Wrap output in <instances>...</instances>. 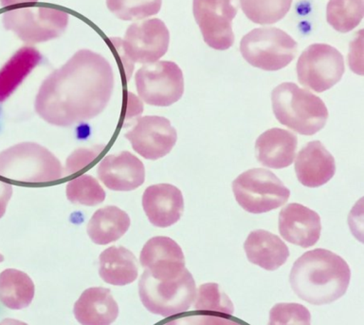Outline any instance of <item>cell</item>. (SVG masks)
Listing matches in <instances>:
<instances>
[{
	"mask_svg": "<svg viewBox=\"0 0 364 325\" xmlns=\"http://www.w3.org/2000/svg\"><path fill=\"white\" fill-rule=\"evenodd\" d=\"M114 83L109 62L101 54L81 50L44 80L34 108L48 124L70 127L104 111Z\"/></svg>",
	"mask_w": 364,
	"mask_h": 325,
	"instance_id": "1",
	"label": "cell"
},
{
	"mask_svg": "<svg viewBox=\"0 0 364 325\" xmlns=\"http://www.w3.org/2000/svg\"><path fill=\"white\" fill-rule=\"evenodd\" d=\"M351 279L348 264L331 251H307L293 264L289 282L303 301L313 305L332 304L346 294Z\"/></svg>",
	"mask_w": 364,
	"mask_h": 325,
	"instance_id": "2",
	"label": "cell"
},
{
	"mask_svg": "<svg viewBox=\"0 0 364 325\" xmlns=\"http://www.w3.org/2000/svg\"><path fill=\"white\" fill-rule=\"evenodd\" d=\"M272 103L276 119L301 135H314L323 130L328 119L323 100L294 83L277 86L272 91Z\"/></svg>",
	"mask_w": 364,
	"mask_h": 325,
	"instance_id": "3",
	"label": "cell"
},
{
	"mask_svg": "<svg viewBox=\"0 0 364 325\" xmlns=\"http://www.w3.org/2000/svg\"><path fill=\"white\" fill-rule=\"evenodd\" d=\"M0 176L26 184H46L64 177L59 160L36 143H20L0 153Z\"/></svg>",
	"mask_w": 364,
	"mask_h": 325,
	"instance_id": "4",
	"label": "cell"
},
{
	"mask_svg": "<svg viewBox=\"0 0 364 325\" xmlns=\"http://www.w3.org/2000/svg\"><path fill=\"white\" fill-rule=\"evenodd\" d=\"M109 40L121 56L127 79H130L135 63L151 64L167 53L170 33L162 20L153 19L130 25L124 40Z\"/></svg>",
	"mask_w": 364,
	"mask_h": 325,
	"instance_id": "5",
	"label": "cell"
},
{
	"mask_svg": "<svg viewBox=\"0 0 364 325\" xmlns=\"http://www.w3.org/2000/svg\"><path fill=\"white\" fill-rule=\"evenodd\" d=\"M139 295L149 312L168 318L186 312L195 301V279L189 270L173 278L155 279L144 270L139 282Z\"/></svg>",
	"mask_w": 364,
	"mask_h": 325,
	"instance_id": "6",
	"label": "cell"
},
{
	"mask_svg": "<svg viewBox=\"0 0 364 325\" xmlns=\"http://www.w3.org/2000/svg\"><path fill=\"white\" fill-rule=\"evenodd\" d=\"M298 44L286 31L274 27L250 31L241 39L243 58L253 67L267 71L286 68L297 53Z\"/></svg>",
	"mask_w": 364,
	"mask_h": 325,
	"instance_id": "7",
	"label": "cell"
},
{
	"mask_svg": "<svg viewBox=\"0 0 364 325\" xmlns=\"http://www.w3.org/2000/svg\"><path fill=\"white\" fill-rule=\"evenodd\" d=\"M235 200L247 212L267 213L289 201L290 190L272 171L252 168L233 180Z\"/></svg>",
	"mask_w": 364,
	"mask_h": 325,
	"instance_id": "8",
	"label": "cell"
},
{
	"mask_svg": "<svg viewBox=\"0 0 364 325\" xmlns=\"http://www.w3.org/2000/svg\"><path fill=\"white\" fill-rule=\"evenodd\" d=\"M67 11L48 7L19 8L6 11L3 25L23 42L36 44L61 36L68 27Z\"/></svg>",
	"mask_w": 364,
	"mask_h": 325,
	"instance_id": "9",
	"label": "cell"
},
{
	"mask_svg": "<svg viewBox=\"0 0 364 325\" xmlns=\"http://www.w3.org/2000/svg\"><path fill=\"white\" fill-rule=\"evenodd\" d=\"M135 82L139 97L146 104L156 107H169L184 93L183 73L171 61L144 66L136 71Z\"/></svg>",
	"mask_w": 364,
	"mask_h": 325,
	"instance_id": "10",
	"label": "cell"
},
{
	"mask_svg": "<svg viewBox=\"0 0 364 325\" xmlns=\"http://www.w3.org/2000/svg\"><path fill=\"white\" fill-rule=\"evenodd\" d=\"M346 66L343 54L327 44H312L299 57V83L316 93H323L343 78Z\"/></svg>",
	"mask_w": 364,
	"mask_h": 325,
	"instance_id": "11",
	"label": "cell"
},
{
	"mask_svg": "<svg viewBox=\"0 0 364 325\" xmlns=\"http://www.w3.org/2000/svg\"><path fill=\"white\" fill-rule=\"evenodd\" d=\"M193 16L205 43L218 51H226L235 43L232 20L237 14L236 0H193Z\"/></svg>",
	"mask_w": 364,
	"mask_h": 325,
	"instance_id": "12",
	"label": "cell"
},
{
	"mask_svg": "<svg viewBox=\"0 0 364 325\" xmlns=\"http://www.w3.org/2000/svg\"><path fill=\"white\" fill-rule=\"evenodd\" d=\"M133 150L147 160L166 156L175 147L178 133L170 120L161 116H144L125 134Z\"/></svg>",
	"mask_w": 364,
	"mask_h": 325,
	"instance_id": "13",
	"label": "cell"
},
{
	"mask_svg": "<svg viewBox=\"0 0 364 325\" xmlns=\"http://www.w3.org/2000/svg\"><path fill=\"white\" fill-rule=\"evenodd\" d=\"M321 217L301 204L287 205L279 214V232L290 244L309 248L321 237Z\"/></svg>",
	"mask_w": 364,
	"mask_h": 325,
	"instance_id": "14",
	"label": "cell"
},
{
	"mask_svg": "<svg viewBox=\"0 0 364 325\" xmlns=\"http://www.w3.org/2000/svg\"><path fill=\"white\" fill-rule=\"evenodd\" d=\"M141 267L153 278L178 276L187 269L181 247L169 237H154L142 247Z\"/></svg>",
	"mask_w": 364,
	"mask_h": 325,
	"instance_id": "15",
	"label": "cell"
},
{
	"mask_svg": "<svg viewBox=\"0 0 364 325\" xmlns=\"http://www.w3.org/2000/svg\"><path fill=\"white\" fill-rule=\"evenodd\" d=\"M97 174L102 184L114 191L134 190L145 181L144 164L128 151L105 156L100 162Z\"/></svg>",
	"mask_w": 364,
	"mask_h": 325,
	"instance_id": "16",
	"label": "cell"
},
{
	"mask_svg": "<svg viewBox=\"0 0 364 325\" xmlns=\"http://www.w3.org/2000/svg\"><path fill=\"white\" fill-rule=\"evenodd\" d=\"M142 207L151 224L158 227H169L181 218L183 196L181 190L173 185H150L142 195Z\"/></svg>",
	"mask_w": 364,
	"mask_h": 325,
	"instance_id": "17",
	"label": "cell"
},
{
	"mask_svg": "<svg viewBox=\"0 0 364 325\" xmlns=\"http://www.w3.org/2000/svg\"><path fill=\"white\" fill-rule=\"evenodd\" d=\"M295 172L299 182L304 187H318L334 177V157L320 141L309 142L298 153Z\"/></svg>",
	"mask_w": 364,
	"mask_h": 325,
	"instance_id": "18",
	"label": "cell"
},
{
	"mask_svg": "<svg viewBox=\"0 0 364 325\" xmlns=\"http://www.w3.org/2000/svg\"><path fill=\"white\" fill-rule=\"evenodd\" d=\"M297 145L294 133L283 128H270L256 140V158L264 167L281 170L292 165Z\"/></svg>",
	"mask_w": 364,
	"mask_h": 325,
	"instance_id": "19",
	"label": "cell"
},
{
	"mask_svg": "<svg viewBox=\"0 0 364 325\" xmlns=\"http://www.w3.org/2000/svg\"><path fill=\"white\" fill-rule=\"evenodd\" d=\"M74 316L82 325H111L119 315V306L109 289L91 287L75 302Z\"/></svg>",
	"mask_w": 364,
	"mask_h": 325,
	"instance_id": "20",
	"label": "cell"
},
{
	"mask_svg": "<svg viewBox=\"0 0 364 325\" xmlns=\"http://www.w3.org/2000/svg\"><path fill=\"white\" fill-rule=\"evenodd\" d=\"M247 258L252 264L274 271L286 264L289 257L287 245L275 234L264 229L252 231L244 244Z\"/></svg>",
	"mask_w": 364,
	"mask_h": 325,
	"instance_id": "21",
	"label": "cell"
},
{
	"mask_svg": "<svg viewBox=\"0 0 364 325\" xmlns=\"http://www.w3.org/2000/svg\"><path fill=\"white\" fill-rule=\"evenodd\" d=\"M100 277L111 285L132 284L138 277L136 257L125 247H111L100 255Z\"/></svg>",
	"mask_w": 364,
	"mask_h": 325,
	"instance_id": "22",
	"label": "cell"
},
{
	"mask_svg": "<svg viewBox=\"0 0 364 325\" xmlns=\"http://www.w3.org/2000/svg\"><path fill=\"white\" fill-rule=\"evenodd\" d=\"M130 227L127 212L115 205L97 210L87 225V234L94 244L105 245L118 241Z\"/></svg>",
	"mask_w": 364,
	"mask_h": 325,
	"instance_id": "23",
	"label": "cell"
},
{
	"mask_svg": "<svg viewBox=\"0 0 364 325\" xmlns=\"http://www.w3.org/2000/svg\"><path fill=\"white\" fill-rule=\"evenodd\" d=\"M41 61V53L36 48H19L0 70V103L8 99Z\"/></svg>",
	"mask_w": 364,
	"mask_h": 325,
	"instance_id": "24",
	"label": "cell"
},
{
	"mask_svg": "<svg viewBox=\"0 0 364 325\" xmlns=\"http://www.w3.org/2000/svg\"><path fill=\"white\" fill-rule=\"evenodd\" d=\"M36 287L31 277L22 271L6 269L0 273V301L13 310L28 307L34 298Z\"/></svg>",
	"mask_w": 364,
	"mask_h": 325,
	"instance_id": "25",
	"label": "cell"
},
{
	"mask_svg": "<svg viewBox=\"0 0 364 325\" xmlns=\"http://www.w3.org/2000/svg\"><path fill=\"white\" fill-rule=\"evenodd\" d=\"M363 0H329L326 19L340 33L354 30L363 19Z\"/></svg>",
	"mask_w": 364,
	"mask_h": 325,
	"instance_id": "26",
	"label": "cell"
},
{
	"mask_svg": "<svg viewBox=\"0 0 364 325\" xmlns=\"http://www.w3.org/2000/svg\"><path fill=\"white\" fill-rule=\"evenodd\" d=\"M292 0H240L242 11L255 24H274L283 19Z\"/></svg>",
	"mask_w": 364,
	"mask_h": 325,
	"instance_id": "27",
	"label": "cell"
},
{
	"mask_svg": "<svg viewBox=\"0 0 364 325\" xmlns=\"http://www.w3.org/2000/svg\"><path fill=\"white\" fill-rule=\"evenodd\" d=\"M67 198L73 204L94 205L102 204L105 199L104 188L99 182L90 175H81L68 182L65 188Z\"/></svg>",
	"mask_w": 364,
	"mask_h": 325,
	"instance_id": "28",
	"label": "cell"
},
{
	"mask_svg": "<svg viewBox=\"0 0 364 325\" xmlns=\"http://www.w3.org/2000/svg\"><path fill=\"white\" fill-rule=\"evenodd\" d=\"M161 4L162 0H107L108 10L127 21L155 16L161 11Z\"/></svg>",
	"mask_w": 364,
	"mask_h": 325,
	"instance_id": "29",
	"label": "cell"
},
{
	"mask_svg": "<svg viewBox=\"0 0 364 325\" xmlns=\"http://www.w3.org/2000/svg\"><path fill=\"white\" fill-rule=\"evenodd\" d=\"M195 309L232 316L235 307L227 294L218 284H204L196 295Z\"/></svg>",
	"mask_w": 364,
	"mask_h": 325,
	"instance_id": "30",
	"label": "cell"
},
{
	"mask_svg": "<svg viewBox=\"0 0 364 325\" xmlns=\"http://www.w3.org/2000/svg\"><path fill=\"white\" fill-rule=\"evenodd\" d=\"M269 325H311V315L304 305L282 302L270 310Z\"/></svg>",
	"mask_w": 364,
	"mask_h": 325,
	"instance_id": "31",
	"label": "cell"
},
{
	"mask_svg": "<svg viewBox=\"0 0 364 325\" xmlns=\"http://www.w3.org/2000/svg\"><path fill=\"white\" fill-rule=\"evenodd\" d=\"M105 150L104 145H95L93 148H79L71 153L65 161V176L73 175L80 170H85L88 165L94 162L97 157Z\"/></svg>",
	"mask_w": 364,
	"mask_h": 325,
	"instance_id": "32",
	"label": "cell"
},
{
	"mask_svg": "<svg viewBox=\"0 0 364 325\" xmlns=\"http://www.w3.org/2000/svg\"><path fill=\"white\" fill-rule=\"evenodd\" d=\"M233 321L213 315H192L168 321L164 325H232Z\"/></svg>",
	"mask_w": 364,
	"mask_h": 325,
	"instance_id": "33",
	"label": "cell"
},
{
	"mask_svg": "<svg viewBox=\"0 0 364 325\" xmlns=\"http://www.w3.org/2000/svg\"><path fill=\"white\" fill-rule=\"evenodd\" d=\"M13 195V187L9 182L0 181V219L4 216L6 208Z\"/></svg>",
	"mask_w": 364,
	"mask_h": 325,
	"instance_id": "34",
	"label": "cell"
},
{
	"mask_svg": "<svg viewBox=\"0 0 364 325\" xmlns=\"http://www.w3.org/2000/svg\"><path fill=\"white\" fill-rule=\"evenodd\" d=\"M37 1H38V0H0V4H1L2 7H7V6L24 4V3H33Z\"/></svg>",
	"mask_w": 364,
	"mask_h": 325,
	"instance_id": "35",
	"label": "cell"
},
{
	"mask_svg": "<svg viewBox=\"0 0 364 325\" xmlns=\"http://www.w3.org/2000/svg\"><path fill=\"white\" fill-rule=\"evenodd\" d=\"M0 325H28L21 321H18V319H3L1 322H0Z\"/></svg>",
	"mask_w": 364,
	"mask_h": 325,
	"instance_id": "36",
	"label": "cell"
},
{
	"mask_svg": "<svg viewBox=\"0 0 364 325\" xmlns=\"http://www.w3.org/2000/svg\"><path fill=\"white\" fill-rule=\"evenodd\" d=\"M3 261H4V257L0 254V262H2Z\"/></svg>",
	"mask_w": 364,
	"mask_h": 325,
	"instance_id": "37",
	"label": "cell"
},
{
	"mask_svg": "<svg viewBox=\"0 0 364 325\" xmlns=\"http://www.w3.org/2000/svg\"><path fill=\"white\" fill-rule=\"evenodd\" d=\"M232 325H243V324H239V322L233 321Z\"/></svg>",
	"mask_w": 364,
	"mask_h": 325,
	"instance_id": "38",
	"label": "cell"
}]
</instances>
